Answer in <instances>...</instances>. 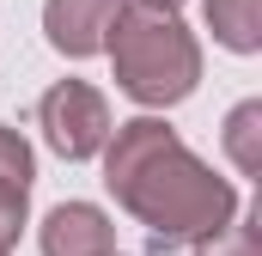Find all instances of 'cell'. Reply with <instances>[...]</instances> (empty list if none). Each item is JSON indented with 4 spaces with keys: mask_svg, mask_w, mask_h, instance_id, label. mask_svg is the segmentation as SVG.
<instances>
[{
    "mask_svg": "<svg viewBox=\"0 0 262 256\" xmlns=\"http://www.w3.org/2000/svg\"><path fill=\"white\" fill-rule=\"evenodd\" d=\"M25 207H31V146L18 128H0V250L18 244Z\"/></svg>",
    "mask_w": 262,
    "mask_h": 256,
    "instance_id": "obj_6",
    "label": "cell"
},
{
    "mask_svg": "<svg viewBox=\"0 0 262 256\" xmlns=\"http://www.w3.org/2000/svg\"><path fill=\"white\" fill-rule=\"evenodd\" d=\"M43 256H116V232L92 201H61L43 220Z\"/></svg>",
    "mask_w": 262,
    "mask_h": 256,
    "instance_id": "obj_5",
    "label": "cell"
},
{
    "mask_svg": "<svg viewBox=\"0 0 262 256\" xmlns=\"http://www.w3.org/2000/svg\"><path fill=\"white\" fill-rule=\"evenodd\" d=\"M256 134H262V104L250 98V104H238V110H232V122H226V146H232V159H238V171H244V177H256V171H262Z\"/></svg>",
    "mask_w": 262,
    "mask_h": 256,
    "instance_id": "obj_8",
    "label": "cell"
},
{
    "mask_svg": "<svg viewBox=\"0 0 262 256\" xmlns=\"http://www.w3.org/2000/svg\"><path fill=\"white\" fill-rule=\"evenodd\" d=\"M152 6H171V12H177V0H152Z\"/></svg>",
    "mask_w": 262,
    "mask_h": 256,
    "instance_id": "obj_10",
    "label": "cell"
},
{
    "mask_svg": "<svg viewBox=\"0 0 262 256\" xmlns=\"http://www.w3.org/2000/svg\"><path fill=\"white\" fill-rule=\"evenodd\" d=\"M104 49H110V67H116V86L146 110L183 104L201 79L195 37L183 31V18L171 6H152V0H122Z\"/></svg>",
    "mask_w": 262,
    "mask_h": 256,
    "instance_id": "obj_2",
    "label": "cell"
},
{
    "mask_svg": "<svg viewBox=\"0 0 262 256\" xmlns=\"http://www.w3.org/2000/svg\"><path fill=\"white\" fill-rule=\"evenodd\" d=\"M37 122H43L49 146H55L61 159H92V153H104V140H110V104H104L98 86L61 79V86L43 92Z\"/></svg>",
    "mask_w": 262,
    "mask_h": 256,
    "instance_id": "obj_3",
    "label": "cell"
},
{
    "mask_svg": "<svg viewBox=\"0 0 262 256\" xmlns=\"http://www.w3.org/2000/svg\"><path fill=\"white\" fill-rule=\"evenodd\" d=\"M110 134L116 140H104V183L146 226L152 256L207 244L238 220V189L201 165L177 140V128H165L159 116H134Z\"/></svg>",
    "mask_w": 262,
    "mask_h": 256,
    "instance_id": "obj_1",
    "label": "cell"
},
{
    "mask_svg": "<svg viewBox=\"0 0 262 256\" xmlns=\"http://www.w3.org/2000/svg\"><path fill=\"white\" fill-rule=\"evenodd\" d=\"M116 12H122V0H49L43 6V31H49V43L61 55L79 61V55H98L110 43Z\"/></svg>",
    "mask_w": 262,
    "mask_h": 256,
    "instance_id": "obj_4",
    "label": "cell"
},
{
    "mask_svg": "<svg viewBox=\"0 0 262 256\" xmlns=\"http://www.w3.org/2000/svg\"><path fill=\"white\" fill-rule=\"evenodd\" d=\"M207 31L232 55H256L262 49V0H207Z\"/></svg>",
    "mask_w": 262,
    "mask_h": 256,
    "instance_id": "obj_7",
    "label": "cell"
},
{
    "mask_svg": "<svg viewBox=\"0 0 262 256\" xmlns=\"http://www.w3.org/2000/svg\"><path fill=\"white\" fill-rule=\"evenodd\" d=\"M201 256H256V226H250V220H232L220 238L201 244Z\"/></svg>",
    "mask_w": 262,
    "mask_h": 256,
    "instance_id": "obj_9",
    "label": "cell"
},
{
    "mask_svg": "<svg viewBox=\"0 0 262 256\" xmlns=\"http://www.w3.org/2000/svg\"><path fill=\"white\" fill-rule=\"evenodd\" d=\"M0 256H6V250H0Z\"/></svg>",
    "mask_w": 262,
    "mask_h": 256,
    "instance_id": "obj_11",
    "label": "cell"
}]
</instances>
